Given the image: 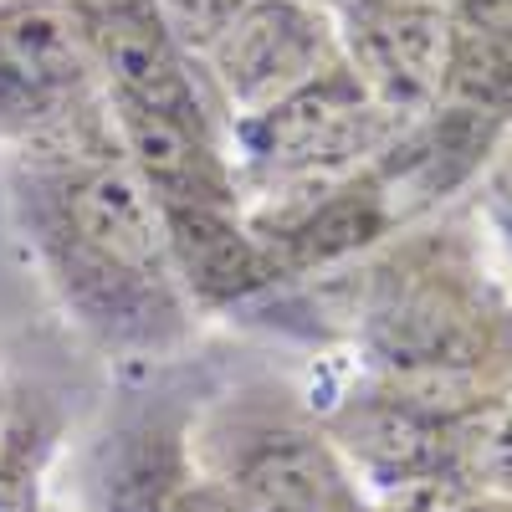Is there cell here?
Masks as SVG:
<instances>
[{
    "mask_svg": "<svg viewBox=\"0 0 512 512\" xmlns=\"http://www.w3.org/2000/svg\"><path fill=\"white\" fill-rule=\"evenodd\" d=\"M374 344L400 369H466L477 364L487 333L456 292L415 287L374 313Z\"/></svg>",
    "mask_w": 512,
    "mask_h": 512,
    "instance_id": "ba28073f",
    "label": "cell"
},
{
    "mask_svg": "<svg viewBox=\"0 0 512 512\" xmlns=\"http://www.w3.org/2000/svg\"><path fill=\"white\" fill-rule=\"evenodd\" d=\"M0 512H36L31 487H26L16 472H0Z\"/></svg>",
    "mask_w": 512,
    "mask_h": 512,
    "instance_id": "2e32d148",
    "label": "cell"
},
{
    "mask_svg": "<svg viewBox=\"0 0 512 512\" xmlns=\"http://www.w3.org/2000/svg\"><path fill=\"white\" fill-rule=\"evenodd\" d=\"M456 6L472 21H512V0H456Z\"/></svg>",
    "mask_w": 512,
    "mask_h": 512,
    "instance_id": "e0dca14e",
    "label": "cell"
},
{
    "mask_svg": "<svg viewBox=\"0 0 512 512\" xmlns=\"http://www.w3.org/2000/svg\"><path fill=\"white\" fill-rule=\"evenodd\" d=\"M41 231H47L57 272L103 308L164 292V277L175 267L164 200L144 185V175L128 159L62 169L47 185Z\"/></svg>",
    "mask_w": 512,
    "mask_h": 512,
    "instance_id": "6da1fadb",
    "label": "cell"
},
{
    "mask_svg": "<svg viewBox=\"0 0 512 512\" xmlns=\"http://www.w3.org/2000/svg\"><path fill=\"white\" fill-rule=\"evenodd\" d=\"M379 231H384L379 195H328L292 226L287 241L303 262H333V256H349V251L369 246Z\"/></svg>",
    "mask_w": 512,
    "mask_h": 512,
    "instance_id": "7c38bea8",
    "label": "cell"
},
{
    "mask_svg": "<svg viewBox=\"0 0 512 512\" xmlns=\"http://www.w3.org/2000/svg\"><path fill=\"white\" fill-rule=\"evenodd\" d=\"M77 16L88 26L93 62L108 77L113 103L164 113V118L210 134L205 98L185 62L190 47L164 26L154 0H88V6H77Z\"/></svg>",
    "mask_w": 512,
    "mask_h": 512,
    "instance_id": "8992f818",
    "label": "cell"
},
{
    "mask_svg": "<svg viewBox=\"0 0 512 512\" xmlns=\"http://www.w3.org/2000/svg\"><path fill=\"white\" fill-rule=\"evenodd\" d=\"M492 210H497V221L512 241V159H502V169L492 175Z\"/></svg>",
    "mask_w": 512,
    "mask_h": 512,
    "instance_id": "9a60e30c",
    "label": "cell"
},
{
    "mask_svg": "<svg viewBox=\"0 0 512 512\" xmlns=\"http://www.w3.org/2000/svg\"><path fill=\"white\" fill-rule=\"evenodd\" d=\"M246 6V0H154V11L164 16V26L175 31L190 52H210V41H216L231 16Z\"/></svg>",
    "mask_w": 512,
    "mask_h": 512,
    "instance_id": "4fadbf2b",
    "label": "cell"
},
{
    "mask_svg": "<svg viewBox=\"0 0 512 512\" xmlns=\"http://www.w3.org/2000/svg\"><path fill=\"white\" fill-rule=\"evenodd\" d=\"M384 123L390 118L369 103V93L359 88L349 62H338L328 77L308 82L303 93H292L277 108L246 118V144L267 175L323 180L333 169L354 164Z\"/></svg>",
    "mask_w": 512,
    "mask_h": 512,
    "instance_id": "5b68a950",
    "label": "cell"
},
{
    "mask_svg": "<svg viewBox=\"0 0 512 512\" xmlns=\"http://www.w3.org/2000/svg\"><path fill=\"white\" fill-rule=\"evenodd\" d=\"M72 6H88V0H72Z\"/></svg>",
    "mask_w": 512,
    "mask_h": 512,
    "instance_id": "d6986e66",
    "label": "cell"
},
{
    "mask_svg": "<svg viewBox=\"0 0 512 512\" xmlns=\"http://www.w3.org/2000/svg\"><path fill=\"white\" fill-rule=\"evenodd\" d=\"M446 108L507 118L512 108V21H472L456 16L451 72H446Z\"/></svg>",
    "mask_w": 512,
    "mask_h": 512,
    "instance_id": "8fae6325",
    "label": "cell"
},
{
    "mask_svg": "<svg viewBox=\"0 0 512 512\" xmlns=\"http://www.w3.org/2000/svg\"><path fill=\"white\" fill-rule=\"evenodd\" d=\"M164 512H241V502L226 492H180Z\"/></svg>",
    "mask_w": 512,
    "mask_h": 512,
    "instance_id": "5bb4252c",
    "label": "cell"
},
{
    "mask_svg": "<svg viewBox=\"0 0 512 512\" xmlns=\"http://www.w3.org/2000/svg\"><path fill=\"white\" fill-rule=\"evenodd\" d=\"M205 57L221 98L241 118H256L328 77L344 62V36L313 0H246Z\"/></svg>",
    "mask_w": 512,
    "mask_h": 512,
    "instance_id": "7a4b0ae2",
    "label": "cell"
},
{
    "mask_svg": "<svg viewBox=\"0 0 512 512\" xmlns=\"http://www.w3.org/2000/svg\"><path fill=\"white\" fill-rule=\"evenodd\" d=\"M164 221H169V256L200 297H241L272 277L267 251L221 205H169Z\"/></svg>",
    "mask_w": 512,
    "mask_h": 512,
    "instance_id": "9c48e42d",
    "label": "cell"
},
{
    "mask_svg": "<svg viewBox=\"0 0 512 512\" xmlns=\"http://www.w3.org/2000/svg\"><path fill=\"white\" fill-rule=\"evenodd\" d=\"M236 502L241 512H344V477L323 441L272 436L246 456Z\"/></svg>",
    "mask_w": 512,
    "mask_h": 512,
    "instance_id": "30bf717a",
    "label": "cell"
},
{
    "mask_svg": "<svg viewBox=\"0 0 512 512\" xmlns=\"http://www.w3.org/2000/svg\"><path fill=\"white\" fill-rule=\"evenodd\" d=\"M344 62L384 118H431L446 98L456 16L441 0H374L344 16Z\"/></svg>",
    "mask_w": 512,
    "mask_h": 512,
    "instance_id": "3957f363",
    "label": "cell"
},
{
    "mask_svg": "<svg viewBox=\"0 0 512 512\" xmlns=\"http://www.w3.org/2000/svg\"><path fill=\"white\" fill-rule=\"evenodd\" d=\"M118 113V139H123V154L128 164L144 175V185L169 205H221L231 210V175L210 144V134L190 123H175L164 113H144V108H123L113 103Z\"/></svg>",
    "mask_w": 512,
    "mask_h": 512,
    "instance_id": "52a82bcc",
    "label": "cell"
},
{
    "mask_svg": "<svg viewBox=\"0 0 512 512\" xmlns=\"http://www.w3.org/2000/svg\"><path fill=\"white\" fill-rule=\"evenodd\" d=\"M313 6H323V11H338V16H354V11L374 6V0H313Z\"/></svg>",
    "mask_w": 512,
    "mask_h": 512,
    "instance_id": "ac0fdd59",
    "label": "cell"
},
{
    "mask_svg": "<svg viewBox=\"0 0 512 512\" xmlns=\"http://www.w3.org/2000/svg\"><path fill=\"white\" fill-rule=\"evenodd\" d=\"M98 62L72 0H0V134L57 123Z\"/></svg>",
    "mask_w": 512,
    "mask_h": 512,
    "instance_id": "277c9868",
    "label": "cell"
}]
</instances>
